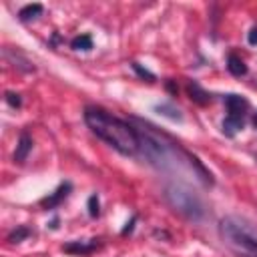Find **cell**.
Instances as JSON below:
<instances>
[{
  "instance_id": "8",
  "label": "cell",
  "mask_w": 257,
  "mask_h": 257,
  "mask_svg": "<svg viewBox=\"0 0 257 257\" xmlns=\"http://www.w3.org/2000/svg\"><path fill=\"white\" fill-rule=\"evenodd\" d=\"M223 100H225L227 112L233 114V116H243V114L247 112V108H249V100H247L245 96H241V94H235V92L225 94Z\"/></svg>"
},
{
  "instance_id": "5",
  "label": "cell",
  "mask_w": 257,
  "mask_h": 257,
  "mask_svg": "<svg viewBox=\"0 0 257 257\" xmlns=\"http://www.w3.org/2000/svg\"><path fill=\"white\" fill-rule=\"evenodd\" d=\"M2 54H4V58H6L14 68H18L20 72H34V64H32L18 48L4 46V48H2Z\"/></svg>"
},
{
  "instance_id": "4",
  "label": "cell",
  "mask_w": 257,
  "mask_h": 257,
  "mask_svg": "<svg viewBox=\"0 0 257 257\" xmlns=\"http://www.w3.org/2000/svg\"><path fill=\"white\" fill-rule=\"evenodd\" d=\"M165 201L169 203V207L173 211H177L179 215H183L185 219L193 221V223H201L207 215L205 203L203 199L187 185L183 183H169L163 191Z\"/></svg>"
},
{
  "instance_id": "2",
  "label": "cell",
  "mask_w": 257,
  "mask_h": 257,
  "mask_svg": "<svg viewBox=\"0 0 257 257\" xmlns=\"http://www.w3.org/2000/svg\"><path fill=\"white\" fill-rule=\"evenodd\" d=\"M131 122H135L133 126L139 133V145H141L139 153L147 159L149 165L165 171L171 163H175V155L181 153L177 143H171L169 137L157 131V126H153L151 122L139 116H131Z\"/></svg>"
},
{
  "instance_id": "23",
  "label": "cell",
  "mask_w": 257,
  "mask_h": 257,
  "mask_svg": "<svg viewBox=\"0 0 257 257\" xmlns=\"http://www.w3.org/2000/svg\"><path fill=\"white\" fill-rule=\"evenodd\" d=\"M50 229H58V217H54L52 221H50V225H48Z\"/></svg>"
},
{
  "instance_id": "3",
  "label": "cell",
  "mask_w": 257,
  "mask_h": 257,
  "mask_svg": "<svg viewBox=\"0 0 257 257\" xmlns=\"http://www.w3.org/2000/svg\"><path fill=\"white\" fill-rule=\"evenodd\" d=\"M219 237L235 257H257V225L239 215H225L219 221Z\"/></svg>"
},
{
  "instance_id": "6",
  "label": "cell",
  "mask_w": 257,
  "mask_h": 257,
  "mask_svg": "<svg viewBox=\"0 0 257 257\" xmlns=\"http://www.w3.org/2000/svg\"><path fill=\"white\" fill-rule=\"evenodd\" d=\"M100 247V239H88V241H68L62 245V251L72 253V255H90L92 251H96Z\"/></svg>"
},
{
  "instance_id": "1",
  "label": "cell",
  "mask_w": 257,
  "mask_h": 257,
  "mask_svg": "<svg viewBox=\"0 0 257 257\" xmlns=\"http://www.w3.org/2000/svg\"><path fill=\"white\" fill-rule=\"evenodd\" d=\"M82 116H84L86 126L90 128V133L96 135L106 145H110L114 151H118L124 157L139 155V149H141L139 133L131 122L108 114L100 106H86Z\"/></svg>"
},
{
  "instance_id": "16",
  "label": "cell",
  "mask_w": 257,
  "mask_h": 257,
  "mask_svg": "<svg viewBox=\"0 0 257 257\" xmlns=\"http://www.w3.org/2000/svg\"><path fill=\"white\" fill-rule=\"evenodd\" d=\"M32 235V231L26 227V225H18L14 231H10L8 233V237H6V241L8 243H22L26 237H30Z\"/></svg>"
},
{
  "instance_id": "17",
  "label": "cell",
  "mask_w": 257,
  "mask_h": 257,
  "mask_svg": "<svg viewBox=\"0 0 257 257\" xmlns=\"http://www.w3.org/2000/svg\"><path fill=\"white\" fill-rule=\"evenodd\" d=\"M86 209H88V215H90L92 219L100 215V201H98V195H96V193H92V195L88 197V203H86Z\"/></svg>"
},
{
  "instance_id": "18",
  "label": "cell",
  "mask_w": 257,
  "mask_h": 257,
  "mask_svg": "<svg viewBox=\"0 0 257 257\" xmlns=\"http://www.w3.org/2000/svg\"><path fill=\"white\" fill-rule=\"evenodd\" d=\"M131 66H133V70L137 72V76H141L143 80H147V82H155L157 80V76L151 72V70H147V68H143L139 62H131Z\"/></svg>"
},
{
  "instance_id": "24",
  "label": "cell",
  "mask_w": 257,
  "mask_h": 257,
  "mask_svg": "<svg viewBox=\"0 0 257 257\" xmlns=\"http://www.w3.org/2000/svg\"><path fill=\"white\" fill-rule=\"evenodd\" d=\"M253 124H255V128H257V112L253 114Z\"/></svg>"
},
{
  "instance_id": "10",
  "label": "cell",
  "mask_w": 257,
  "mask_h": 257,
  "mask_svg": "<svg viewBox=\"0 0 257 257\" xmlns=\"http://www.w3.org/2000/svg\"><path fill=\"white\" fill-rule=\"evenodd\" d=\"M30 151H32V137L28 133H22L18 137V145H16V151H14V157H12L14 163H24L28 159Z\"/></svg>"
},
{
  "instance_id": "14",
  "label": "cell",
  "mask_w": 257,
  "mask_h": 257,
  "mask_svg": "<svg viewBox=\"0 0 257 257\" xmlns=\"http://www.w3.org/2000/svg\"><path fill=\"white\" fill-rule=\"evenodd\" d=\"M155 110L159 112V114H163V116H167V118H171V120H183V112L175 106V104H171V102H161V104H155Z\"/></svg>"
},
{
  "instance_id": "21",
  "label": "cell",
  "mask_w": 257,
  "mask_h": 257,
  "mask_svg": "<svg viewBox=\"0 0 257 257\" xmlns=\"http://www.w3.org/2000/svg\"><path fill=\"white\" fill-rule=\"evenodd\" d=\"M247 42H249L251 46H257V26H253V28L249 30V34H247Z\"/></svg>"
},
{
  "instance_id": "7",
  "label": "cell",
  "mask_w": 257,
  "mask_h": 257,
  "mask_svg": "<svg viewBox=\"0 0 257 257\" xmlns=\"http://www.w3.org/2000/svg\"><path fill=\"white\" fill-rule=\"evenodd\" d=\"M70 191H72V185H70L68 181H64V183H60V185L56 187V191H52L48 197H44V199L40 201V205H42L44 209H54V207H58V205L70 195Z\"/></svg>"
},
{
  "instance_id": "15",
  "label": "cell",
  "mask_w": 257,
  "mask_h": 257,
  "mask_svg": "<svg viewBox=\"0 0 257 257\" xmlns=\"http://www.w3.org/2000/svg\"><path fill=\"white\" fill-rule=\"evenodd\" d=\"M70 48L72 50H92V38L90 34H78L70 40Z\"/></svg>"
},
{
  "instance_id": "9",
  "label": "cell",
  "mask_w": 257,
  "mask_h": 257,
  "mask_svg": "<svg viewBox=\"0 0 257 257\" xmlns=\"http://www.w3.org/2000/svg\"><path fill=\"white\" fill-rule=\"evenodd\" d=\"M187 94H189V98L193 100V102H197V104H209L211 102V94L197 82V80H189L187 82Z\"/></svg>"
},
{
  "instance_id": "13",
  "label": "cell",
  "mask_w": 257,
  "mask_h": 257,
  "mask_svg": "<svg viewBox=\"0 0 257 257\" xmlns=\"http://www.w3.org/2000/svg\"><path fill=\"white\" fill-rule=\"evenodd\" d=\"M227 70L233 76H245L247 74V64L237 56V54H229L227 56Z\"/></svg>"
},
{
  "instance_id": "22",
  "label": "cell",
  "mask_w": 257,
  "mask_h": 257,
  "mask_svg": "<svg viewBox=\"0 0 257 257\" xmlns=\"http://www.w3.org/2000/svg\"><path fill=\"white\" fill-rule=\"evenodd\" d=\"M165 86H167V90H169L171 94H177V84H175V80H173V78H169V80L165 82Z\"/></svg>"
},
{
  "instance_id": "20",
  "label": "cell",
  "mask_w": 257,
  "mask_h": 257,
  "mask_svg": "<svg viewBox=\"0 0 257 257\" xmlns=\"http://www.w3.org/2000/svg\"><path fill=\"white\" fill-rule=\"evenodd\" d=\"M135 223H137V215H131V219L124 223V227H122V235H128V233H133V229H135Z\"/></svg>"
},
{
  "instance_id": "12",
  "label": "cell",
  "mask_w": 257,
  "mask_h": 257,
  "mask_svg": "<svg viewBox=\"0 0 257 257\" xmlns=\"http://www.w3.org/2000/svg\"><path fill=\"white\" fill-rule=\"evenodd\" d=\"M42 10H44V6L38 4V2L26 4V6H22V8L18 10V20H20V22H30V20L38 18V16L42 14Z\"/></svg>"
},
{
  "instance_id": "11",
  "label": "cell",
  "mask_w": 257,
  "mask_h": 257,
  "mask_svg": "<svg viewBox=\"0 0 257 257\" xmlns=\"http://www.w3.org/2000/svg\"><path fill=\"white\" fill-rule=\"evenodd\" d=\"M243 126H245L243 116H233V114H227V116L223 118V122H221V131H223V135L229 137V139H233L239 131H243Z\"/></svg>"
},
{
  "instance_id": "19",
  "label": "cell",
  "mask_w": 257,
  "mask_h": 257,
  "mask_svg": "<svg viewBox=\"0 0 257 257\" xmlns=\"http://www.w3.org/2000/svg\"><path fill=\"white\" fill-rule=\"evenodd\" d=\"M4 98H6V102H8L12 108H20V106H22V96H20L18 92H12V90H8V92L4 94Z\"/></svg>"
}]
</instances>
